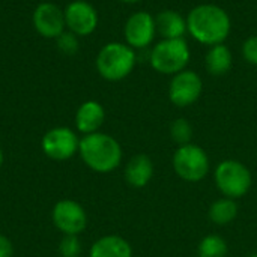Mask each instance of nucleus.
I'll return each mask as SVG.
<instances>
[{"label":"nucleus","mask_w":257,"mask_h":257,"mask_svg":"<svg viewBox=\"0 0 257 257\" xmlns=\"http://www.w3.org/2000/svg\"><path fill=\"white\" fill-rule=\"evenodd\" d=\"M232 30L230 15L218 5L202 3L194 6L187 15V32L203 45L224 44Z\"/></svg>","instance_id":"1"},{"label":"nucleus","mask_w":257,"mask_h":257,"mask_svg":"<svg viewBox=\"0 0 257 257\" xmlns=\"http://www.w3.org/2000/svg\"><path fill=\"white\" fill-rule=\"evenodd\" d=\"M78 152L84 164L98 173L113 172L122 161V148L119 142L104 133L84 136L80 140Z\"/></svg>","instance_id":"2"},{"label":"nucleus","mask_w":257,"mask_h":257,"mask_svg":"<svg viewBox=\"0 0 257 257\" xmlns=\"http://www.w3.org/2000/svg\"><path fill=\"white\" fill-rule=\"evenodd\" d=\"M95 63L102 78L120 81L133 72L137 63L136 50L123 42H108L99 50Z\"/></svg>","instance_id":"3"},{"label":"nucleus","mask_w":257,"mask_h":257,"mask_svg":"<svg viewBox=\"0 0 257 257\" xmlns=\"http://www.w3.org/2000/svg\"><path fill=\"white\" fill-rule=\"evenodd\" d=\"M191 51L185 38L181 39H161L157 42L149 54L151 66L164 75H175L190 63Z\"/></svg>","instance_id":"4"},{"label":"nucleus","mask_w":257,"mask_h":257,"mask_svg":"<svg viewBox=\"0 0 257 257\" xmlns=\"http://www.w3.org/2000/svg\"><path fill=\"white\" fill-rule=\"evenodd\" d=\"M215 185L224 197L239 199L248 193L253 184L250 170L236 160H224L215 169Z\"/></svg>","instance_id":"5"},{"label":"nucleus","mask_w":257,"mask_h":257,"mask_svg":"<svg viewBox=\"0 0 257 257\" xmlns=\"http://www.w3.org/2000/svg\"><path fill=\"white\" fill-rule=\"evenodd\" d=\"M173 169L181 179L187 182H199L209 172L208 154L197 145H182L173 155Z\"/></svg>","instance_id":"6"},{"label":"nucleus","mask_w":257,"mask_h":257,"mask_svg":"<svg viewBox=\"0 0 257 257\" xmlns=\"http://www.w3.org/2000/svg\"><path fill=\"white\" fill-rule=\"evenodd\" d=\"M41 148L48 158L54 161H66L78 152L80 140L71 128L57 126L45 133Z\"/></svg>","instance_id":"7"},{"label":"nucleus","mask_w":257,"mask_h":257,"mask_svg":"<svg viewBox=\"0 0 257 257\" xmlns=\"http://www.w3.org/2000/svg\"><path fill=\"white\" fill-rule=\"evenodd\" d=\"M203 90L202 78L197 72L191 69H184L175 75H172L169 84V99L176 107H188L194 104Z\"/></svg>","instance_id":"8"},{"label":"nucleus","mask_w":257,"mask_h":257,"mask_svg":"<svg viewBox=\"0 0 257 257\" xmlns=\"http://www.w3.org/2000/svg\"><path fill=\"white\" fill-rule=\"evenodd\" d=\"M123 35L126 44L134 50L149 47L157 35L155 17L146 11L134 12L125 23Z\"/></svg>","instance_id":"9"},{"label":"nucleus","mask_w":257,"mask_h":257,"mask_svg":"<svg viewBox=\"0 0 257 257\" xmlns=\"http://www.w3.org/2000/svg\"><path fill=\"white\" fill-rule=\"evenodd\" d=\"M53 223L65 235H80L87 226V215L83 206L74 200H60L53 208Z\"/></svg>","instance_id":"10"},{"label":"nucleus","mask_w":257,"mask_h":257,"mask_svg":"<svg viewBox=\"0 0 257 257\" xmlns=\"http://www.w3.org/2000/svg\"><path fill=\"white\" fill-rule=\"evenodd\" d=\"M63 12L66 27L77 36H89L98 27V12L89 2L74 0Z\"/></svg>","instance_id":"11"},{"label":"nucleus","mask_w":257,"mask_h":257,"mask_svg":"<svg viewBox=\"0 0 257 257\" xmlns=\"http://www.w3.org/2000/svg\"><path fill=\"white\" fill-rule=\"evenodd\" d=\"M33 27L42 36L48 39H57L66 27L65 12L54 3H41L33 11Z\"/></svg>","instance_id":"12"},{"label":"nucleus","mask_w":257,"mask_h":257,"mask_svg":"<svg viewBox=\"0 0 257 257\" xmlns=\"http://www.w3.org/2000/svg\"><path fill=\"white\" fill-rule=\"evenodd\" d=\"M105 119L104 107L96 101L83 102L75 113V126L84 136L98 133Z\"/></svg>","instance_id":"13"},{"label":"nucleus","mask_w":257,"mask_h":257,"mask_svg":"<svg viewBox=\"0 0 257 257\" xmlns=\"http://www.w3.org/2000/svg\"><path fill=\"white\" fill-rule=\"evenodd\" d=\"M157 33L163 39H181L187 33V18L172 9H164L155 15Z\"/></svg>","instance_id":"14"},{"label":"nucleus","mask_w":257,"mask_h":257,"mask_svg":"<svg viewBox=\"0 0 257 257\" xmlns=\"http://www.w3.org/2000/svg\"><path fill=\"white\" fill-rule=\"evenodd\" d=\"M89 257H133V250L123 238L117 235H107L99 238L90 247Z\"/></svg>","instance_id":"15"},{"label":"nucleus","mask_w":257,"mask_h":257,"mask_svg":"<svg viewBox=\"0 0 257 257\" xmlns=\"http://www.w3.org/2000/svg\"><path fill=\"white\" fill-rule=\"evenodd\" d=\"M154 175V166L148 155L133 157L125 169V179L134 188H143L149 184Z\"/></svg>","instance_id":"16"},{"label":"nucleus","mask_w":257,"mask_h":257,"mask_svg":"<svg viewBox=\"0 0 257 257\" xmlns=\"http://www.w3.org/2000/svg\"><path fill=\"white\" fill-rule=\"evenodd\" d=\"M233 66V54L224 44H218L209 48L205 56V68L211 75H226Z\"/></svg>","instance_id":"17"},{"label":"nucleus","mask_w":257,"mask_h":257,"mask_svg":"<svg viewBox=\"0 0 257 257\" xmlns=\"http://www.w3.org/2000/svg\"><path fill=\"white\" fill-rule=\"evenodd\" d=\"M236 215H238V205L233 199L229 197L218 199L209 208V218L218 226H226L232 223L236 218Z\"/></svg>","instance_id":"18"},{"label":"nucleus","mask_w":257,"mask_h":257,"mask_svg":"<svg viewBox=\"0 0 257 257\" xmlns=\"http://www.w3.org/2000/svg\"><path fill=\"white\" fill-rule=\"evenodd\" d=\"M199 257H227V244L218 235L205 236L197 248Z\"/></svg>","instance_id":"19"},{"label":"nucleus","mask_w":257,"mask_h":257,"mask_svg":"<svg viewBox=\"0 0 257 257\" xmlns=\"http://www.w3.org/2000/svg\"><path fill=\"white\" fill-rule=\"evenodd\" d=\"M170 136L173 139V142H176L179 146L182 145H187L190 143V140L193 139V126L191 123L181 117V119H176L172 125H170Z\"/></svg>","instance_id":"20"},{"label":"nucleus","mask_w":257,"mask_h":257,"mask_svg":"<svg viewBox=\"0 0 257 257\" xmlns=\"http://www.w3.org/2000/svg\"><path fill=\"white\" fill-rule=\"evenodd\" d=\"M59 251L62 257H78L81 253V244L77 235H65L60 241Z\"/></svg>","instance_id":"21"},{"label":"nucleus","mask_w":257,"mask_h":257,"mask_svg":"<svg viewBox=\"0 0 257 257\" xmlns=\"http://www.w3.org/2000/svg\"><path fill=\"white\" fill-rule=\"evenodd\" d=\"M56 41L59 50L65 54H75L78 51V38L72 32H63Z\"/></svg>","instance_id":"22"},{"label":"nucleus","mask_w":257,"mask_h":257,"mask_svg":"<svg viewBox=\"0 0 257 257\" xmlns=\"http://www.w3.org/2000/svg\"><path fill=\"white\" fill-rule=\"evenodd\" d=\"M242 57L250 65L257 66V35L247 38L242 44Z\"/></svg>","instance_id":"23"},{"label":"nucleus","mask_w":257,"mask_h":257,"mask_svg":"<svg viewBox=\"0 0 257 257\" xmlns=\"http://www.w3.org/2000/svg\"><path fill=\"white\" fill-rule=\"evenodd\" d=\"M14 256V247L9 238L5 235H0V257H12Z\"/></svg>","instance_id":"24"},{"label":"nucleus","mask_w":257,"mask_h":257,"mask_svg":"<svg viewBox=\"0 0 257 257\" xmlns=\"http://www.w3.org/2000/svg\"><path fill=\"white\" fill-rule=\"evenodd\" d=\"M119 2L126 3V5H134V3H139V2H142V0H119Z\"/></svg>","instance_id":"25"},{"label":"nucleus","mask_w":257,"mask_h":257,"mask_svg":"<svg viewBox=\"0 0 257 257\" xmlns=\"http://www.w3.org/2000/svg\"><path fill=\"white\" fill-rule=\"evenodd\" d=\"M2 164H3V152L0 149V167H2Z\"/></svg>","instance_id":"26"},{"label":"nucleus","mask_w":257,"mask_h":257,"mask_svg":"<svg viewBox=\"0 0 257 257\" xmlns=\"http://www.w3.org/2000/svg\"><path fill=\"white\" fill-rule=\"evenodd\" d=\"M248 257H257V253H253V254H250Z\"/></svg>","instance_id":"27"}]
</instances>
